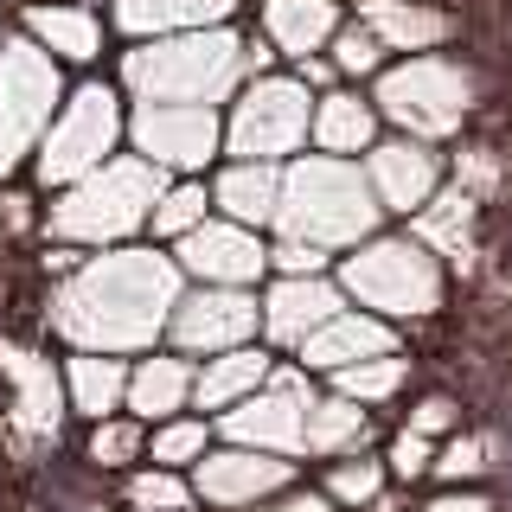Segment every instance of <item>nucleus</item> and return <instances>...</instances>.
Segmentation results:
<instances>
[{
    "label": "nucleus",
    "mask_w": 512,
    "mask_h": 512,
    "mask_svg": "<svg viewBox=\"0 0 512 512\" xmlns=\"http://www.w3.org/2000/svg\"><path fill=\"white\" fill-rule=\"evenodd\" d=\"M205 442H212V423H205V416H167L148 436V461H160V468H192V461L205 455Z\"/></svg>",
    "instance_id": "obj_34"
},
{
    "label": "nucleus",
    "mask_w": 512,
    "mask_h": 512,
    "mask_svg": "<svg viewBox=\"0 0 512 512\" xmlns=\"http://www.w3.org/2000/svg\"><path fill=\"white\" fill-rule=\"evenodd\" d=\"M173 263H180L192 282L250 288L269 269V244L250 231V224H237V218H205L199 231H186L180 244H173Z\"/></svg>",
    "instance_id": "obj_14"
},
{
    "label": "nucleus",
    "mask_w": 512,
    "mask_h": 512,
    "mask_svg": "<svg viewBox=\"0 0 512 512\" xmlns=\"http://www.w3.org/2000/svg\"><path fill=\"white\" fill-rule=\"evenodd\" d=\"M84 455L96 468H128V461L148 455V423H141V416H103V423H90Z\"/></svg>",
    "instance_id": "obj_33"
},
{
    "label": "nucleus",
    "mask_w": 512,
    "mask_h": 512,
    "mask_svg": "<svg viewBox=\"0 0 512 512\" xmlns=\"http://www.w3.org/2000/svg\"><path fill=\"white\" fill-rule=\"evenodd\" d=\"M314 148L320 154H372V141H378V103H365V96H352V90H327V96H314Z\"/></svg>",
    "instance_id": "obj_23"
},
{
    "label": "nucleus",
    "mask_w": 512,
    "mask_h": 512,
    "mask_svg": "<svg viewBox=\"0 0 512 512\" xmlns=\"http://www.w3.org/2000/svg\"><path fill=\"white\" fill-rule=\"evenodd\" d=\"M7 372H13V410L32 436H52L58 429V378L52 365H39L32 352H7Z\"/></svg>",
    "instance_id": "obj_29"
},
{
    "label": "nucleus",
    "mask_w": 512,
    "mask_h": 512,
    "mask_svg": "<svg viewBox=\"0 0 512 512\" xmlns=\"http://www.w3.org/2000/svg\"><path fill=\"white\" fill-rule=\"evenodd\" d=\"M384 468H391L397 480H423V474H436V436H416V429H404V436L391 442V455H384Z\"/></svg>",
    "instance_id": "obj_37"
},
{
    "label": "nucleus",
    "mask_w": 512,
    "mask_h": 512,
    "mask_svg": "<svg viewBox=\"0 0 512 512\" xmlns=\"http://www.w3.org/2000/svg\"><path fill=\"white\" fill-rule=\"evenodd\" d=\"M314 135V96L301 77H250L244 96L231 103L224 122V148L237 160H282Z\"/></svg>",
    "instance_id": "obj_9"
},
{
    "label": "nucleus",
    "mask_w": 512,
    "mask_h": 512,
    "mask_svg": "<svg viewBox=\"0 0 512 512\" xmlns=\"http://www.w3.org/2000/svg\"><path fill=\"white\" fill-rule=\"evenodd\" d=\"M378 64H384V39H378V32L365 26V20L333 32V71H346V77H372Z\"/></svg>",
    "instance_id": "obj_36"
},
{
    "label": "nucleus",
    "mask_w": 512,
    "mask_h": 512,
    "mask_svg": "<svg viewBox=\"0 0 512 512\" xmlns=\"http://www.w3.org/2000/svg\"><path fill=\"white\" fill-rule=\"evenodd\" d=\"M365 180H372L378 205L384 212H423L429 199H436L442 186V160L429 141L416 135H397V141H372V154H365Z\"/></svg>",
    "instance_id": "obj_15"
},
{
    "label": "nucleus",
    "mask_w": 512,
    "mask_h": 512,
    "mask_svg": "<svg viewBox=\"0 0 512 512\" xmlns=\"http://www.w3.org/2000/svg\"><path fill=\"white\" fill-rule=\"evenodd\" d=\"M436 474H442V480H474V474H487V442H480V436H455L448 448H436Z\"/></svg>",
    "instance_id": "obj_38"
},
{
    "label": "nucleus",
    "mask_w": 512,
    "mask_h": 512,
    "mask_svg": "<svg viewBox=\"0 0 512 512\" xmlns=\"http://www.w3.org/2000/svg\"><path fill=\"white\" fill-rule=\"evenodd\" d=\"M378 352H397L391 327H384V314H352V308H340V314H333L308 346H301V365H308V372H327V378H333L340 365L378 359Z\"/></svg>",
    "instance_id": "obj_17"
},
{
    "label": "nucleus",
    "mask_w": 512,
    "mask_h": 512,
    "mask_svg": "<svg viewBox=\"0 0 512 512\" xmlns=\"http://www.w3.org/2000/svg\"><path fill=\"white\" fill-rule=\"evenodd\" d=\"M276 378V359L263 346H231V352H212L205 372L192 378V404L199 410H237L244 397H256L263 384Z\"/></svg>",
    "instance_id": "obj_19"
},
{
    "label": "nucleus",
    "mask_w": 512,
    "mask_h": 512,
    "mask_svg": "<svg viewBox=\"0 0 512 512\" xmlns=\"http://www.w3.org/2000/svg\"><path fill=\"white\" fill-rule=\"evenodd\" d=\"M192 365L173 359V352H154V359H141L135 372H128V410L141 416V423H167V416H180L192 404Z\"/></svg>",
    "instance_id": "obj_25"
},
{
    "label": "nucleus",
    "mask_w": 512,
    "mask_h": 512,
    "mask_svg": "<svg viewBox=\"0 0 512 512\" xmlns=\"http://www.w3.org/2000/svg\"><path fill=\"white\" fill-rule=\"evenodd\" d=\"M404 384H410L404 352H378V359H359V365H340V372H333V391L359 397V404H391Z\"/></svg>",
    "instance_id": "obj_30"
},
{
    "label": "nucleus",
    "mask_w": 512,
    "mask_h": 512,
    "mask_svg": "<svg viewBox=\"0 0 512 512\" xmlns=\"http://www.w3.org/2000/svg\"><path fill=\"white\" fill-rule=\"evenodd\" d=\"M237 0H116V26L128 39H167V32H199L224 26Z\"/></svg>",
    "instance_id": "obj_22"
},
{
    "label": "nucleus",
    "mask_w": 512,
    "mask_h": 512,
    "mask_svg": "<svg viewBox=\"0 0 512 512\" xmlns=\"http://www.w3.org/2000/svg\"><path fill=\"white\" fill-rule=\"evenodd\" d=\"M333 77V64H320V58H301V84H327Z\"/></svg>",
    "instance_id": "obj_43"
},
{
    "label": "nucleus",
    "mask_w": 512,
    "mask_h": 512,
    "mask_svg": "<svg viewBox=\"0 0 512 512\" xmlns=\"http://www.w3.org/2000/svg\"><path fill=\"white\" fill-rule=\"evenodd\" d=\"M365 436H372V423H365V404L359 397H314L308 404V448H301V455H352V448H359Z\"/></svg>",
    "instance_id": "obj_28"
},
{
    "label": "nucleus",
    "mask_w": 512,
    "mask_h": 512,
    "mask_svg": "<svg viewBox=\"0 0 512 512\" xmlns=\"http://www.w3.org/2000/svg\"><path fill=\"white\" fill-rule=\"evenodd\" d=\"M212 205H218V218H237V224H250V231L276 224L282 167L276 160H231V167L212 180Z\"/></svg>",
    "instance_id": "obj_18"
},
{
    "label": "nucleus",
    "mask_w": 512,
    "mask_h": 512,
    "mask_svg": "<svg viewBox=\"0 0 512 512\" xmlns=\"http://www.w3.org/2000/svg\"><path fill=\"white\" fill-rule=\"evenodd\" d=\"M474 212L480 199L468 186H448L436 192V199L423 205V212H410V237H423L436 256H448V263H468L474 256Z\"/></svg>",
    "instance_id": "obj_26"
},
{
    "label": "nucleus",
    "mask_w": 512,
    "mask_h": 512,
    "mask_svg": "<svg viewBox=\"0 0 512 512\" xmlns=\"http://www.w3.org/2000/svg\"><path fill=\"white\" fill-rule=\"evenodd\" d=\"M359 20L384 39V52H429L455 32L436 0H359Z\"/></svg>",
    "instance_id": "obj_20"
},
{
    "label": "nucleus",
    "mask_w": 512,
    "mask_h": 512,
    "mask_svg": "<svg viewBox=\"0 0 512 512\" xmlns=\"http://www.w3.org/2000/svg\"><path fill=\"white\" fill-rule=\"evenodd\" d=\"M256 327H263V301L250 288H231V282H199L192 295H180L173 308V346L186 359H212V352H231V346H250Z\"/></svg>",
    "instance_id": "obj_12"
},
{
    "label": "nucleus",
    "mask_w": 512,
    "mask_h": 512,
    "mask_svg": "<svg viewBox=\"0 0 512 512\" xmlns=\"http://www.w3.org/2000/svg\"><path fill=\"white\" fill-rule=\"evenodd\" d=\"M128 372H135V365H122V352H71V365H64V397H71L77 416L103 423V416L128 410Z\"/></svg>",
    "instance_id": "obj_21"
},
{
    "label": "nucleus",
    "mask_w": 512,
    "mask_h": 512,
    "mask_svg": "<svg viewBox=\"0 0 512 512\" xmlns=\"http://www.w3.org/2000/svg\"><path fill=\"white\" fill-rule=\"evenodd\" d=\"M263 32L269 45H276L282 58H314L320 45H333V32H340V13H333V0H269L263 7Z\"/></svg>",
    "instance_id": "obj_24"
},
{
    "label": "nucleus",
    "mask_w": 512,
    "mask_h": 512,
    "mask_svg": "<svg viewBox=\"0 0 512 512\" xmlns=\"http://www.w3.org/2000/svg\"><path fill=\"white\" fill-rule=\"evenodd\" d=\"M384 461L378 455H333V468H327V500L333 506H346V512H359V506H378V493H384Z\"/></svg>",
    "instance_id": "obj_31"
},
{
    "label": "nucleus",
    "mask_w": 512,
    "mask_h": 512,
    "mask_svg": "<svg viewBox=\"0 0 512 512\" xmlns=\"http://www.w3.org/2000/svg\"><path fill=\"white\" fill-rule=\"evenodd\" d=\"M269 71V45L237 39L224 26L199 32H167V39H141L122 52V90L135 103H224Z\"/></svg>",
    "instance_id": "obj_2"
},
{
    "label": "nucleus",
    "mask_w": 512,
    "mask_h": 512,
    "mask_svg": "<svg viewBox=\"0 0 512 512\" xmlns=\"http://www.w3.org/2000/svg\"><path fill=\"white\" fill-rule=\"evenodd\" d=\"M218 212V205H212V192H205L199 180H192V173H186V180H173L167 192H160V205H154V237H167V244H180V237L186 231H199V224L205 218H212Z\"/></svg>",
    "instance_id": "obj_32"
},
{
    "label": "nucleus",
    "mask_w": 512,
    "mask_h": 512,
    "mask_svg": "<svg viewBox=\"0 0 512 512\" xmlns=\"http://www.w3.org/2000/svg\"><path fill=\"white\" fill-rule=\"evenodd\" d=\"M340 288L384 320H429L442 308V263L423 237H365L340 263Z\"/></svg>",
    "instance_id": "obj_5"
},
{
    "label": "nucleus",
    "mask_w": 512,
    "mask_h": 512,
    "mask_svg": "<svg viewBox=\"0 0 512 512\" xmlns=\"http://www.w3.org/2000/svg\"><path fill=\"white\" fill-rule=\"evenodd\" d=\"M423 512H493V500H487V493H436V500H429Z\"/></svg>",
    "instance_id": "obj_41"
},
{
    "label": "nucleus",
    "mask_w": 512,
    "mask_h": 512,
    "mask_svg": "<svg viewBox=\"0 0 512 512\" xmlns=\"http://www.w3.org/2000/svg\"><path fill=\"white\" fill-rule=\"evenodd\" d=\"M333 250H314V244H295V237H276V250H269V263L282 269V276H320L327 269Z\"/></svg>",
    "instance_id": "obj_40"
},
{
    "label": "nucleus",
    "mask_w": 512,
    "mask_h": 512,
    "mask_svg": "<svg viewBox=\"0 0 512 512\" xmlns=\"http://www.w3.org/2000/svg\"><path fill=\"white\" fill-rule=\"evenodd\" d=\"M340 308H346V288H333L327 276H282L263 295V333L276 346H295L301 352Z\"/></svg>",
    "instance_id": "obj_16"
},
{
    "label": "nucleus",
    "mask_w": 512,
    "mask_h": 512,
    "mask_svg": "<svg viewBox=\"0 0 512 512\" xmlns=\"http://www.w3.org/2000/svg\"><path fill=\"white\" fill-rule=\"evenodd\" d=\"M26 39H39L52 58H71V64H90L103 58V20H96L90 7H26Z\"/></svg>",
    "instance_id": "obj_27"
},
{
    "label": "nucleus",
    "mask_w": 512,
    "mask_h": 512,
    "mask_svg": "<svg viewBox=\"0 0 512 512\" xmlns=\"http://www.w3.org/2000/svg\"><path fill=\"white\" fill-rule=\"evenodd\" d=\"M122 96L109 84H84L71 96V103L52 116V128H45L39 154H32V173H39V186H71L84 180L90 167H103L109 154H116L122 141Z\"/></svg>",
    "instance_id": "obj_8"
},
{
    "label": "nucleus",
    "mask_w": 512,
    "mask_h": 512,
    "mask_svg": "<svg viewBox=\"0 0 512 512\" xmlns=\"http://www.w3.org/2000/svg\"><path fill=\"white\" fill-rule=\"evenodd\" d=\"M128 135L160 173H205V160L224 148V122L212 103H135Z\"/></svg>",
    "instance_id": "obj_11"
},
{
    "label": "nucleus",
    "mask_w": 512,
    "mask_h": 512,
    "mask_svg": "<svg viewBox=\"0 0 512 512\" xmlns=\"http://www.w3.org/2000/svg\"><path fill=\"white\" fill-rule=\"evenodd\" d=\"M404 429H416V436H448V429H461V404L448 391H429V397H416Z\"/></svg>",
    "instance_id": "obj_39"
},
{
    "label": "nucleus",
    "mask_w": 512,
    "mask_h": 512,
    "mask_svg": "<svg viewBox=\"0 0 512 512\" xmlns=\"http://www.w3.org/2000/svg\"><path fill=\"white\" fill-rule=\"evenodd\" d=\"M378 192L365 180L359 160L346 154H301L282 173V205H276V231L314 250H352L378 231Z\"/></svg>",
    "instance_id": "obj_3"
},
{
    "label": "nucleus",
    "mask_w": 512,
    "mask_h": 512,
    "mask_svg": "<svg viewBox=\"0 0 512 512\" xmlns=\"http://www.w3.org/2000/svg\"><path fill=\"white\" fill-rule=\"evenodd\" d=\"M378 116H391L404 135L416 141H442L461 135V122L474 116V71L461 58H436V52H410L404 64L378 77Z\"/></svg>",
    "instance_id": "obj_6"
},
{
    "label": "nucleus",
    "mask_w": 512,
    "mask_h": 512,
    "mask_svg": "<svg viewBox=\"0 0 512 512\" xmlns=\"http://www.w3.org/2000/svg\"><path fill=\"white\" fill-rule=\"evenodd\" d=\"M160 192H167V180H160V167L148 154H109L84 180L58 186L45 231L58 244H122V237H135L154 218Z\"/></svg>",
    "instance_id": "obj_4"
},
{
    "label": "nucleus",
    "mask_w": 512,
    "mask_h": 512,
    "mask_svg": "<svg viewBox=\"0 0 512 512\" xmlns=\"http://www.w3.org/2000/svg\"><path fill=\"white\" fill-rule=\"evenodd\" d=\"M180 263L154 250H109L77 263L52 295V333L77 352H148L180 308Z\"/></svg>",
    "instance_id": "obj_1"
},
{
    "label": "nucleus",
    "mask_w": 512,
    "mask_h": 512,
    "mask_svg": "<svg viewBox=\"0 0 512 512\" xmlns=\"http://www.w3.org/2000/svg\"><path fill=\"white\" fill-rule=\"evenodd\" d=\"M199 493H192V480L180 468H141V474H128V506L135 512H186Z\"/></svg>",
    "instance_id": "obj_35"
},
{
    "label": "nucleus",
    "mask_w": 512,
    "mask_h": 512,
    "mask_svg": "<svg viewBox=\"0 0 512 512\" xmlns=\"http://www.w3.org/2000/svg\"><path fill=\"white\" fill-rule=\"evenodd\" d=\"M436 7H442V0H436Z\"/></svg>",
    "instance_id": "obj_44"
},
{
    "label": "nucleus",
    "mask_w": 512,
    "mask_h": 512,
    "mask_svg": "<svg viewBox=\"0 0 512 512\" xmlns=\"http://www.w3.org/2000/svg\"><path fill=\"white\" fill-rule=\"evenodd\" d=\"M308 365H276V378L237 410H224V436L237 448H269V455H301L308 448Z\"/></svg>",
    "instance_id": "obj_10"
},
{
    "label": "nucleus",
    "mask_w": 512,
    "mask_h": 512,
    "mask_svg": "<svg viewBox=\"0 0 512 512\" xmlns=\"http://www.w3.org/2000/svg\"><path fill=\"white\" fill-rule=\"evenodd\" d=\"M288 461L269 455V448H218V455H199L192 461V493L218 512H244V506H263L288 487Z\"/></svg>",
    "instance_id": "obj_13"
},
{
    "label": "nucleus",
    "mask_w": 512,
    "mask_h": 512,
    "mask_svg": "<svg viewBox=\"0 0 512 512\" xmlns=\"http://www.w3.org/2000/svg\"><path fill=\"white\" fill-rule=\"evenodd\" d=\"M58 64L39 39L0 45V173H13L26 154H39L58 109Z\"/></svg>",
    "instance_id": "obj_7"
},
{
    "label": "nucleus",
    "mask_w": 512,
    "mask_h": 512,
    "mask_svg": "<svg viewBox=\"0 0 512 512\" xmlns=\"http://www.w3.org/2000/svg\"><path fill=\"white\" fill-rule=\"evenodd\" d=\"M256 512H340V506H333V500H327V493H282V500H276V506H269V500H263V506H256Z\"/></svg>",
    "instance_id": "obj_42"
}]
</instances>
